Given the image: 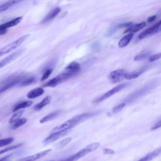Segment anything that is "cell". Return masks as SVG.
I'll return each instance as SVG.
<instances>
[{"instance_id":"52a82bcc","label":"cell","mask_w":161,"mask_h":161,"mask_svg":"<svg viewBox=\"0 0 161 161\" xmlns=\"http://www.w3.org/2000/svg\"><path fill=\"white\" fill-rule=\"evenodd\" d=\"M161 31V21H159L158 23H157L155 25H153L152 26L148 28L146 30L142 31L139 35L138 38L139 39H143L147 36L153 35L154 34L158 33Z\"/></svg>"},{"instance_id":"d590c367","label":"cell","mask_w":161,"mask_h":161,"mask_svg":"<svg viewBox=\"0 0 161 161\" xmlns=\"http://www.w3.org/2000/svg\"><path fill=\"white\" fill-rule=\"evenodd\" d=\"M156 18H157V15H153V16H149L148 18V19H147V21H148V22H152V21H154L155 19H156Z\"/></svg>"},{"instance_id":"8fae6325","label":"cell","mask_w":161,"mask_h":161,"mask_svg":"<svg viewBox=\"0 0 161 161\" xmlns=\"http://www.w3.org/2000/svg\"><path fill=\"white\" fill-rule=\"evenodd\" d=\"M52 151L51 149H48V150H46L38 153H36L34 155H30V156H27L19 159H18L16 161H35L38 160L39 158L48 155L50 152Z\"/></svg>"},{"instance_id":"484cf974","label":"cell","mask_w":161,"mask_h":161,"mask_svg":"<svg viewBox=\"0 0 161 161\" xmlns=\"http://www.w3.org/2000/svg\"><path fill=\"white\" fill-rule=\"evenodd\" d=\"M26 122H27V119L26 118H19L16 121L13 123V125H12L11 128L13 129H17L19 127H20V126H23V125H25Z\"/></svg>"},{"instance_id":"8d00e7d4","label":"cell","mask_w":161,"mask_h":161,"mask_svg":"<svg viewBox=\"0 0 161 161\" xmlns=\"http://www.w3.org/2000/svg\"><path fill=\"white\" fill-rule=\"evenodd\" d=\"M11 155H7V156H5L1 158H0V161H5V160H9V157H11Z\"/></svg>"},{"instance_id":"ba28073f","label":"cell","mask_w":161,"mask_h":161,"mask_svg":"<svg viewBox=\"0 0 161 161\" xmlns=\"http://www.w3.org/2000/svg\"><path fill=\"white\" fill-rule=\"evenodd\" d=\"M22 18V16H18L13 19L0 25V35H4L7 32V30L8 28L18 25L21 22Z\"/></svg>"},{"instance_id":"ab89813d","label":"cell","mask_w":161,"mask_h":161,"mask_svg":"<svg viewBox=\"0 0 161 161\" xmlns=\"http://www.w3.org/2000/svg\"></svg>"},{"instance_id":"9c48e42d","label":"cell","mask_w":161,"mask_h":161,"mask_svg":"<svg viewBox=\"0 0 161 161\" xmlns=\"http://www.w3.org/2000/svg\"><path fill=\"white\" fill-rule=\"evenodd\" d=\"M23 49H19V50L14 52L9 55H8L3 59L1 60H0V69L1 68L4 67V66L7 65L9 63H11V62L14 60L15 59H16L18 57H19L23 53Z\"/></svg>"},{"instance_id":"277c9868","label":"cell","mask_w":161,"mask_h":161,"mask_svg":"<svg viewBox=\"0 0 161 161\" xmlns=\"http://www.w3.org/2000/svg\"><path fill=\"white\" fill-rule=\"evenodd\" d=\"M75 74L69 72H66L60 74V75L56 76L55 77L52 79L50 80L48 82H47L45 84H44V87H54L58 84H61L64 81L67 80L68 79L73 77Z\"/></svg>"},{"instance_id":"f1b7e54d","label":"cell","mask_w":161,"mask_h":161,"mask_svg":"<svg viewBox=\"0 0 161 161\" xmlns=\"http://www.w3.org/2000/svg\"><path fill=\"white\" fill-rule=\"evenodd\" d=\"M21 145H23V143H19V144H17V145H13V146H11V147H6L5 148H3L2 150H0V155L2 154V153H4L6 152H9L11 150H13L14 149H16V148H19V147H21Z\"/></svg>"},{"instance_id":"d6986e66","label":"cell","mask_w":161,"mask_h":161,"mask_svg":"<svg viewBox=\"0 0 161 161\" xmlns=\"http://www.w3.org/2000/svg\"><path fill=\"white\" fill-rule=\"evenodd\" d=\"M80 69V65L79 63L76 62H72L70 64H69L65 68V70L67 72L73 73L74 74H76L78 71Z\"/></svg>"},{"instance_id":"5bb4252c","label":"cell","mask_w":161,"mask_h":161,"mask_svg":"<svg viewBox=\"0 0 161 161\" xmlns=\"http://www.w3.org/2000/svg\"><path fill=\"white\" fill-rule=\"evenodd\" d=\"M160 151H161L160 148H158L157 149L153 150V152L148 153L147 155L144 156L143 157H142L137 161H150L153 160L154 158H155L156 157H157L158 155H159L160 153Z\"/></svg>"},{"instance_id":"83f0119b","label":"cell","mask_w":161,"mask_h":161,"mask_svg":"<svg viewBox=\"0 0 161 161\" xmlns=\"http://www.w3.org/2000/svg\"><path fill=\"white\" fill-rule=\"evenodd\" d=\"M14 141V138L13 137H9V138H6L4 139H1L0 140V147H3L4 146H6L11 143H12Z\"/></svg>"},{"instance_id":"836d02e7","label":"cell","mask_w":161,"mask_h":161,"mask_svg":"<svg viewBox=\"0 0 161 161\" xmlns=\"http://www.w3.org/2000/svg\"><path fill=\"white\" fill-rule=\"evenodd\" d=\"M103 153L104 154H113L114 153V151L109 149V148H104L103 150Z\"/></svg>"},{"instance_id":"5b68a950","label":"cell","mask_w":161,"mask_h":161,"mask_svg":"<svg viewBox=\"0 0 161 161\" xmlns=\"http://www.w3.org/2000/svg\"><path fill=\"white\" fill-rule=\"evenodd\" d=\"M24 77L25 75H18L16 76H13L12 77H9L4 81L3 85L0 87V94L19 83L24 79Z\"/></svg>"},{"instance_id":"74e56055","label":"cell","mask_w":161,"mask_h":161,"mask_svg":"<svg viewBox=\"0 0 161 161\" xmlns=\"http://www.w3.org/2000/svg\"><path fill=\"white\" fill-rule=\"evenodd\" d=\"M48 161H55V160H48Z\"/></svg>"},{"instance_id":"ffe728a7","label":"cell","mask_w":161,"mask_h":161,"mask_svg":"<svg viewBox=\"0 0 161 161\" xmlns=\"http://www.w3.org/2000/svg\"><path fill=\"white\" fill-rule=\"evenodd\" d=\"M61 11V9L59 8V7H57V8H54L53 9H52L47 15V16L43 19V21H42V23H44V22H47V21H48L52 19H53Z\"/></svg>"},{"instance_id":"44dd1931","label":"cell","mask_w":161,"mask_h":161,"mask_svg":"<svg viewBox=\"0 0 161 161\" xmlns=\"http://www.w3.org/2000/svg\"><path fill=\"white\" fill-rule=\"evenodd\" d=\"M50 101H51V97L50 96H46L45 98L43 99V100L42 101H40L39 103L36 104L34 106V109L36 110V111H39L40 109H42L43 107H45V106L48 104L50 103Z\"/></svg>"},{"instance_id":"7c38bea8","label":"cell","mask_w":161,"mask_h":161,"mask_svg":"<svg viewBox=\"0 0 161 161\" xmlns=\"http://www.w3.org/2000/svg\"><path fill=\"white\" fill-rule=\"evenodd\" d=\"M67 131H60V132H56V133H51L48 136H47L44 140L43 143H50L52 142H55V140H58V138L62 137L65 135H66V133Z\"/></svg>"},{"instance_id":"4fadbf2b","label":"cell","mask_w":161,"mask_h":161,"mask_svg":"<svg viewBox=\"0 0 161 161\" xmlns=\"http://www.w3.org/2000/svg\"><path fill=\"white\" fill-rule=\"evenodd\" d=\"M24 0H9L6 3H3V4L0 5V13L8 10V9L11 8L13 6L23 1Z\"/></svg>"},{"instance_id":"e0dca14e","label":"cell","mask_w":161,"mask_h":161,"mask_svg":"<svg viewBox=\"0 0 161 161\" xmlns=\"http://www.w3.org/2000/svg\"><path fill=\"white\" fill-rule=\"evenodd\" d=\"M146 26L145 22H142L138 24H135L133 25H131L126 30L124 31V33H133L136 31H138L142 29H143Z\"/></svg>"},{"instance_id":"f35d334b","label":"cell","mask_w":161,"mask_h":161,"mask_svg":"<svg viewBox=\"0 0 161 161\" xmlns=\"http://www.w3.org/2000/svg\"><path fill=\"white\" fill-rule=\"evenodd\" d=\"M5 161H8V160H5Z\"/></svg>"},{"instance_id":"cb8c5ba5","label":"cell","mask_w":161,"mask_h":161,"mask_svg":"<svg viewBox=\"0 0 161 161\" xmlns=\"http://www.w3.org/2000/svg\"><path fill=\"white\" fill-rule=\"evenodd\" d=\"M24 113L23 110H19L17 111L16 113H15L14 114H13V116L10 118L9 120V123L12 124L13 123H14L15 121H16L18 119H19L20 118V117L23 115Z\"/></svg>"},{"instance_id":"30bf717a","label":"cell","mask_w":161,"mask_h":161,"mask_svg":"<svg viewBox=\"0 0 161 161\" xmlns=\"http://www.w3.org/2000/svg\"><path fill=\"white\" fill-rule=\"evenodd\" d=\"M126 73L124 69H118L111 72L109 75V78L113 83L120 82L124 79V75Z\"/></svg>"},{"instance_id":"4316f807","label":"cell","mask_w":161,"mask_h":161,"mask_svg":"<svg viewBox=\"0 0 161 161\" xmlns=\"http://www.w3.org/2000/svg\"><path fill=\"white\" fill-rule=\"evenodd\" d=\"M72 140V138L70 137H68L66 138L63 139L62 140H61L60 142H59L57 144V148L58 149H61L62 148H64V147H65L68 143H69Z\"/></svg>"},{"instance_id":"d4e9b609","label":"cell","mask_w":161,"mask_h":161,"mask_svg":"<svg viewBox=\"0 0 161 161\" xmlns=\"http://www.w3.org/2000/svg\"><path fill=\"white\" fill-rule=\"evenodd\" d=\"M35 81V77H28L26 79H23L20 82L19 86L21 87L27 86H29V85L33 84Z\"/></svg>"},{"instance_id":"d6a6232c","label":"cell","mask_w":161,"mask_h":161,"mask_svg":"<svg viewBox=\"0 0 161 161\" xmlns=\"http://www.w3.org/2000/svg\"><path fill=\"white\" fill-rule=\"evenodd\" d=\"M52 72V69H48L47 70H45V72L43 73V75L42 77L41 80L43 81L45 79H47L50 75Z\"/></svg>"},{"instance_id":"7a4b0ae2","label":"cell","mask_w":161,"mask_h":161,"mask_svg":"<svg viewBox=\"0 0 161 161\" xmlns=\"http://www.w3.org/2000/svg\"><path fill=\"white\" fill-rule=\"evenodd\" d=\"M99 146H100V143L99 142L92 143L90 145L86 147L85 148L80 150V151H79L78 152H77L76 153H75V154H74V155H71V156H70V157H67L65 159H62L60 161H77L79 158H80L87 155V154L94 152Z\"/></svg>"},{"instance_id":"4dcf8cb0","label":"cell","mask_w":161,"mask_h":161,"mask_svg":"<svg viewBox=\"0 0 161 161\" xmlns=\"http://www.w3.org/2000/svg\"><path fill=\"white\" fill-rule=\"evenodd\" d=\"M149 55V52H143L142 53L140 54H138L137 55H136L134 58V60L135 61H140L142 60H143L145 58H146Z\"/></svg>"},{"instance_id":"2e32d148","label":"cell","mask_w":161,"mask_h":161,"mask_svg":"<svg viewBox=\"0 0 161 161\" xmlns=\"http://www.w3.org/2000/svg\"><path fill=\"white\" fill-rule=\"evenodd\" d=\"M133 37V33H129L128 34L125 35L118 42V47L119 48H123L128 45V44L130 43L131 40Z\"/></svg>"},{"instance_id":"6da1fadb","label":"cell","mask_w":161,"mask_h":161,"mask_svg":"<svg viewBox=\"0 0 161 161\" xmlns=\"http://www.w3.org/2000/svg\"><path fill=\"white\" fill-rule=\"evenodd\" d=\"M95 114V113H86L74 116V117L65 121L62 124L53 128V130L51 131V133L68 131L69 130L75 126L77 125L79 123L84 121L85 119L93 116Z\"/></svg>"},{"instance_id":"e575fe53","label":"cell","mask_w":161,"mask_h":161,"mask_svg":"<svg viewBox=\"0 0 161 161\" xmlns=\"http://www.w3.org/2000/svg\"><path fill=\"white\" fill-rule=\"evenodd\" d=\"M160 126H161V121L159 120V121H158L156 124H155V125L151 128V130H154L158 129V128H159Z\"/></svg>"},{"instance_id":"f546056e","label":"cell","mask_w":161,"mask_h":161,"mask_svg":"<svg viewBox=\"0 0 161 161\" xmlns=\"http://www.w3.org/2000/svg\"><path fill=\"white\" fill-rule=\"evenodd\" d=\"M126 103H121L118 105H116V106H114L113 109H112V111L113 113H117L118 112H119L121 110L123 109V108L126 106Z\"/></svg>"},{"instance_id":"3957f363","label":"cell","mask_w":161,"mask_h":161,"mask_svg":"<svg viewBox=\"0 0 161 161\" xmlns=\"http://www.w3.org/2000/svg\"><path fill=\"white\" fill-rule=\"evenodd\" d=\"M30 36L29 34H26L25 35L21 36V37L18 38L16 40L11 42L10 43L8 44L5 47H3L0 49V57L8 53H10L16 49L18 47H19L28 37Z\"/></svg>"},{"instance_id":"603a6c76","label":"cell","mask_w":161,"mask_h":161,"mask_svg":"<svg viewBox=\"0 0 161 161\" xmlns=\"http://www.w3.org/2000/svg\"><path fill=\"white\" fill-rule=\"evenodd\" d=\"M32 101H22L19 103L18 104H17L14 107V109L13 110V112H16L17 111H19L21 109H24L26 108H28L29 106H30L32 104Z\"/></svg>"},{"instance_id":"8992f818","label":"cell","mask_w":161,"mask_h":161,"mask_svg":"<svg viewBox=\"0 0 161 161\" xmlns=\"http://www.w3.org/2000/svg\"><path fill=\"white\" fill-rule=\"evenodd\" d=\"M126 86H127V84H125V83H123V84H119V85L116 86V87H113V89L108 91V92H106L104 93L103 94H102V95L97 97L96 98H95L93 100V103H100V102L105 100L106 99L113 96L114 94H116L117 92H118L119 91L122 90Z\"/></svg>"},{"instance_id":"1f68e13d","label":"cell","mask_w":161,"mask_h":161,"mask_svg":"<svg viewBox=\"0 0 161 161\" xmlns=\"http://www.w3.org/2000/svg\"><path fill=\"white\" fill-rule=\"evenodd\" d=\"M160 57H161V53H158L150 55L148 57V60L150 62H154L155 60H157L160 59Z\"/></svg>"},{"instance_id":"9a60e30c","label":"cell","mask_w":161,"mask_h":161,"mask_svg":"<svg viewBox=\"0 0 161 161\" xmlns=\"http://www.w3.org/2000/svg\"><path fill=\"white\" fill-rule=\"evenodd\" d=\"M43 92H44V89L42 87H36L29 91L26 96L29 99H34L42 95Z\"/></svg>"},{"instance_id":"7402d4cb","label":"cell","mask_w":161,"mask_h":161,"mask_svg":"<svg viewBox=\"0 0 161 161\" xmlns=\"http://www.w3.org/2000/svg\"><path fill=\"white\" fill-rule=\"evenodd\" d=\"M142 73H143V70H134V71L129 72V73H126L124 75V79H126L127 80L134 79H136L138 77H139Z\"/></svg>"},{"instance_id":"ac0fdd59","label":"cell","mask_w":161,"mask_h":161,"mask_svg":"<svg viewBox=\"0 0 161 161\" xmlns=\"http://www.w3.org/2000/svg\"><path fill=\"white\" fill-rule=\"evenodd\" d=\"M61 113V111H56L54 112H52L51 113L48 114L47 115H46L45 116L43 117L40 120V123H46L47 121H51L53 119H55V118H57Z\"/></svg>"}]
</instances>
